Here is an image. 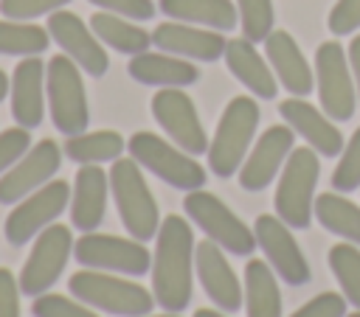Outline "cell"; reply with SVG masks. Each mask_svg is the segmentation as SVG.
<instances>
[{
    "label": "cell",
    "mask_w": 360,
    "mask_h": 317,
    "mask_svg": "<svg viewBox=\"0 0 360 317\" xmlns=\"http://www.w3.org/2000/svg\"><path fill=\"white\" fill-rule=\"evenodd\" d=\"M253 233H256L259 250L264 252V261L273 267V272L281 278V283H287V286L309 283L312 272H309L307 255L298 247L290 224H284L273 213H262L253 224Z\"/></svg>",
    "instance_id": "obj_14"
},
{
    "label": "cell",
    "mask_w": 360,
    "mask_h": 317,
    "mask_svg": "<svg viewBox=\"0 0 360 317\" xmlns=\"http://www.w3.org/2000/svg\"><path fill=\"white\" fill-rule=\"evenodd\" d=\"M152 45L163 53H172V56L188 59V62H217L225 53L228 39L222 36V31L169 20V22L155 25Z\"/></svg>",
    "instance_id": "obj_19"
},
{
    "label": "cell",
    "mask_w": 360,
    "mask_h": 317,
    "mask_svg": "<svg viewBox=\"0 0 360 317\" xmlns=\"http://www.w3.org/2000/svg\"><path fill=\"white\" fill-rule=\"evenodd\" d=\"M8 90H11V81H8V76H6V70H0V104L6 101V95H8Z\"/></svg>",
    "instance_id": "obj_43"
},
{
    "label": "cell",
    "mask_w": 360,
    "mask_h": 317,
    "mask_svg": "<svg viewBox=\"0 0 360 317\" xmlns=\"http://www.w3.org/2000/svg\"><path fill=\"white\" fill-rule=\"evenodd\" d=\"M242 309H245V317H281L278 275L273 272V267L267 261L250 258L245 264Z\"/></svg>",
    "instance_id": "obj_26"
},
{
    "label": "cell",
    "mask_w": 360,
    "mask_h": 317,
    "mask_svg": "<svg viewBox=\"0 0 360 317\" xmlns=\"http://www.w3.org/2000/svg\"><path fill=\"white\" fill-rule=\"evenodd\" d=\"M141 317H180V314H174V311H166V314H152V311H149V314H141Z\"/></svg>",
    "instance_id": "obj_45"
},
{
    "label": "cell",
    "mask_w": 360,
    "mask_h": 317,
    "mask_svg": "<svg viewBox=\"0 0 360 317\" xmlns=\"http://www.w3.org/2000/svg\"><path fill=\"white\" fill-rule=\"evenodd\" d=\"M11 118L22 129H37L45 118V65L37 56H22L11 73Z\"/></svg>",
    "instance_id": "obj_22"
},
{
    "label": "cell",
    "mask_w": 360,
    "mask_h": 317,
    "mask_svg": "<svg viewBox=\"0 0 360 317\" xmlns=\"http://www.w3.org/2000/svg\"><path fill=\"white\" fill-rule=\"evenodd\" d=\"M183 210L191 219V224L205 233V238H211L214 244H219L231 255L248 258L259 247L253 227H248L217 194H211L205 188L188 191L183 196Z\"/></svg>",
    "instance_id": "obj_8"
},
{
    "label": "cell",
    "mask_w": 360,
    "mask_h": 317,
    "mask_svg": "<svg viewBox=\"0 0 360 317\" xmlns=\"http://www.w3.org/2000/svg\"><path fill=\"white\" fill-rule=\"evenodd\" d=\"M231 76L245 87L250 90L253 98H262V101H273L278 95V79L267 62V56H262L256 50V42L239 36V39H228L225 45V53H222Z\"/></svg>",
    "instance_id": "obj_24"
},
{
    "label": "cell",
    "mask_w": 360,
    "mask_h": 317,
    "mask_svg": "<svg viewBox=\"0 0 360 317\" xmlns=\"http://www.w3.org/2000/svg\"><path fill=\"white\" fill-rule=\"evenodd\" d=\"M292 143H295V132H292L287 123H273V126H267V129L259 135V140L250 146V151H248L242 168L236 171L239 185H242L245 191H253V194H256V191H264V188L278 177V171L284 168L290 151L295 149Z\"/></svg>",
    "instance_id": "obj_17"
},
{
    "label": "cell",
    "mask_w": 360,
    "mask_h": 317,
    "mask_svg": "<svg viewBox=\"0 0 360 317\" xmlns=\"http://www.w3.org/2000/svg\"><path fill=\"white\" fill-rule=\"evenodd\" d=\"M332 188L340 194H352L360 188V126L340 151V160L332 171Z\"/></svg>",
    "instance_id": "obj_34"
},
{
    "label": "cell",
    "mask_w": 360,
    "mask_h": 317,
    "mask_svg": "<svg viewBox=\"0 0 360 317\" xmlns=\"http://www.w3.org/2000/svg\"><path fill=\"white\" fill-rule=\"evenodd\" d=\"M107 174H110V196L115 202L124 230L138 241L155 238L163 219H160L158 202L146 185L143 168L132 157H118Z\"/></svg>",
    "instance_id": "obj_4"
},
{
    "label": "cell",
    "mask_w": 360,
    "mask_h": 317,
    "mask_svg": "<svg viewBox=\"0 0 360 317\" xmlns=\"http://www.w3.org/2000/svg\"><path fill=\"white\" fill-rule=\"evenodd\" d=\"M127 151L129 157L149 174H155L158 180H163L166 185L177 188V191H197L205 185V168L194 160V154L183 151L180 146L169 143L166 137L155 135V132H135L127 140Z\"/></svg>",
    "instance_id": "obj_7"
},
{
    "label": "cell",
    "mask_w": 360,
    "mask_h": 317,
    "mask_svg": "<svg viewBox=\"0 0 360 317\" xmlns=\"http://www.w3.org/2000/svg\"><path fill=\"white\" fill-rule=\"evenodd\" d=\"M326 261H329V269H332L346 303L352 309H360V247L349 244V241H338V244H332Z\"/></svg>",
    "instance_id": "obj_32"
},
{
    "label": "cell",
    "mask_w": 360,
    "mask_h": 317,
    "mask_svg": "<svg viewBox=\"0 0 360 317\" xmlns=\"http://www.w3.org/2000/svg\"><path fill=\"white\" fill-rule=\"evenodd\" d=\"M127 73L146 87H188L200 79L194 62L163 53V50H143L129 59Z\"/></svg>",
    "instance_id": "obj_25"
},
{
    "label": "cell",
    "mask_w": 360,
    "mask_h": 317,
    "mask_svg": "<svg viewBox=\"0 0 360 317\" xmlns=\"http://www.w3.org/2000/svg\"><path fill=\"white\" fill-rule=\"evenodd\" d=\"M48 28L25 20H0V53L3 56H39L48 50Z\"/></svg>",
    "instance_id": "obj_31"
},
{
    "label": "cell",
    "mask_w": 360,
    "mask_h": 317,
    "mask_svg": "<svg viewBox=\"0 0 360 317\" xmlns=\"http://www.w3.org/2000/svg\"><path fill=\"white\" fill-rule=\"evenodd\" d=\"M191 317H228V311H219V309H197Z\"/></svg>",
    "instance_id": "obj_44"
},
{
    "label": "cell",
    "mask_w": 360,
    "mask_h": 317,
    "mask_svg": "<svg viewBox=\"0 0 360 317\" xmlns=\"http://www.w3.org/2000/svg\"><path fill=\"white\" fill-rule=\"evenodd\" d=\"M59 166H62V149L56 146V140L45 137V140L34 143L0 177V205H17L28 194H34L45 182H51L56 177Z\"/></svg>",
    "instance_id": "obj_16"
},
{
    "label": "cell",
    "mask_w": 360,
    "mask_h": 317,
    "mask_svg": "<svg viewBox=\"0 0 360 317\" xmlns=\"http://www.w3.org/2000/svg\"><path fill=\"white\" fill-rule=\"evenodd\" d=\"M70 0H0V14L6 20H37L42 14H53L65 8Z\"/></svg>",
    "instance_id": "obj_36"
},
{
    "label": "cell",
    "mask_w": 360,
    "mask_h": 317,
    "mask_svg": "<svg viewBox=\"0 0 360 317\" xmlns=\"http://www.w3.org/2000/svg\"><path fill=\"white\" fill-rule=\"evenodd\" d=\"M110 199V174L101 166H79L70 188V222L79 233H93L104 222Z\"/></svg>",
    "instance_id": "obj_23"
},
{
    "label": "cell",
    "mask_w": 360,
    "mask_h": 317,
    "mask_svg": "<svg viewBox=\"0 0 360 317\" xmlns=\"http://www.w3.org/2000/svg\"><path fill=\"white\" fill-rule=\"evenodd\" d=\"M278 112L284 118V123L304 137V143L309 149H315L321 157H340L343 151V135L340 129L335 126V121L318 109L315 104H309L307 98H298V95H290L278 104Z\"/></svg>",
    "instance_id": "obj_20"
},
{
    "label": "cell",
    "mask_w": 360,
    "mask_h": 317,
    "mask_svg": "<svg viewBox=\"0 0 360 317\" xmlns=\"http://www.w3.org/2000/svg\"><path fill=\"white\" fill-rule=\"evenodd\" d=\"M73 255L84 269L115 272L127 278H141L152 269V252L138 238H121L112 233H82L73 244Z\"/></svg>",
    "instance_id": "obj_9"
},
{
    "label": "cell",
    "mask_w": 360,
    "mask_h": 317,
    "mask_svg": "<svg viewBox=\"0 0 360 317\" xmlns=\"http://www.w3.org/2000/svg\"><path fill=\"white\" fill-rule=\"evenodd\" d=\"M158 8L177 22H191L214 31H233L239 22V11L233 0H160Z\"/></svg>",
    "instance_id": "obj_27"
},
{
    "label": "cell",
    "mask_w": 360,
    "mask_h": 317,
    "mask_svg": "<svg viewBox=\"0 0 360 317\" xmlns=\"http://www.w3.org/2000/svg\"><path fill=\"white\" fill-rule=\"evenodd\" d=\"M31 311H34V317H98L82 300L65 297V295H53V292H45V295L34 297Z\"/></svg>",
    "instance_id": "obj_35"
},
{
    "label": "cell",
    "mask_w": 360,
    "mask_h": 317,
    "mask_svg": "<svg viewBox=\"0 0 360 317\" xmlns=\"http://www.w3.org/2000/svg\"><path fill=\"white\" fill-rule=\"evenodd\" d=\"M31 149V129L11 126L0 132V177Z\"/></svg>",
    "instance_id": "obj_37"
},
{
    "label": "cell",
    "mask_w": 360,
    "mask_h": 317,
    "mask_svg": "<svg viewBox=\"0 0 360 317\" xmlns=\"http://www.w3.org/2000/svg\"><path fill=\"white\" fill-rule=\"evenodd\" d=\"M20 281L0 267V317H20Z\"/></svg>",
    "instance_id": "obj_41"
},
{
    "label": "cell",
    "mask_w": 360,
    "mask_h": 317,
    "mask_svg": "<svg viewBox=\"0 0 360 317\" xmlns=\"http://www.w3.org/2000/svg\"><path fill=\"white\" fill-rule=\"evenodd\" d=\"M194 247L197 238L191 233L188 219L169 213L155 236V252H152V295L158 309L180 314L191 306L194 292Z\"/></svg>",
    "instance_id": "obj_1"
},
{
    "label": "cell",
    "mask_w": 360,
    "mask_h": 317,
    "mask_svg": "<svg viewBox=\"0 0 360 317\" xmlns=\"http://www.w3.org/2000/svg\"><path fill=\"white\" fill-rule=\"evenodd\" d=\"M259 101L253 95H236L228 101V107L222 109L219 115V123L214 129V137L208 140V168L214 171V177L219 180H228L233 177L250 146H253V137H256V129H259Z\"/></svg>",
    "instance_id": "obj_2"
},
{
    "label": "cell",
    "mask_w": 360,
    "mask_h": 317,
    "mask_svg": "<svg viewBox=\"0 0 360 317\" xmlns=\"http://www.w3.org/2000/svg\"><path fill=\"white\" fill-rule=\"evenodd\" d=\"M346 56H349V67H352V79H354V90H357V101H360V34L352 36Z\"/></svg>",
    "instance_id": "obj_42"
},
{
    "label": "cell",
    "mask_w": 360,
    "mask_h": 317,
    "mask_svg": "<svg viewBox=\"0 0 360 317\" xmlns=\"http://www.w3.org/2000/svg\"><path fill=\"white\" fill-rule=\"evenodd\" d=\"M194 275L205 297L214 303V309L228 311V314L242 309V283L228 261V252L211 238L197 241L194 247Z\"/></svg>",
    "instance_id": "obj_18"
},
{
    "label": "cell",
    "mask_w": 360,
    "mask_h": 317,
    "mask_svg": "<svg viewBox=\"0 0 360 317\" xmlns=\"http://www.w3.org/2000/svg\"><path fill=\"white\" fill-rule=\"evenodd\" d=\"M264 56H267V62H270L278 84L290 95L307 98L315 90V67H309L304 50L292 39V34L273 28L270 36L264 39Z\"/></svg>",
    "instance_id": "obj_21"
},
{
    "label": "cell",
    "mask_w": 360,
    "mask_h": 317,
    "mask_svg": "<svg viewBox=\"0 0 360 317\" xmlns=\"http://www.w3.org/2000/svg\"><path fill=\"white\" fill-rule=\"evenodd\" d=\"M45 98H48V112L65 137L87 132L90 123V109H87V93L82 81V67L59 53L51 56L45 65Z\"/></svg>",
    "instance_id": "obj_6"
},
{
    "label": "cell",
    "mask_w": 360,
    "mask_h": 317,
    "mask_svg": "<svg viewBox=\"0 0 360 317\" xmlns=\"http://www.w3.org/2000/svg\"><path fill=\"white\" fill-rule=\"evenodd\" d=\"M90 28L101 39V45H107L118 53H127V56H138V53L149 50V45H152V34L146 28H141L135 20H127L121 14L96 11L90 17Z\"/></svg>",
    "instance_id": "obj_28"
},
{
    "label": "cell",
    "mask_w": 360,
    "mask_h": 317,
    "mask_svg": "<svg viewBox=\"0 0 360 317\" xmlns=\"http://www.w3.org/2000/svg\"><path fill=\"white\" fill-rule=\"evenodd\" d=\"M70 208V182L65 180H51L25 199H20L11 213L3 222V236L8 244L22 247L34 241L48 224H53L62 210Z\"/></svg>",
    "instance_id": "obj_11"
},
{
    "label": "cell",
    "mask_w": 360,
    "mask_h": 317,
    "mask_svg": "<svg viewBox=\"0 0 360 317\" xmlns=\"http://www.w3.org/2000/svg\"><path fill=\"white\" fill-rule=\"evenodd\" d=\"M73 230L68 224H48L37 238L34 247L17 275L20 281V292L25 297H39L45 292H51V286L59 281V275L65 272V264L73 252Z\"/></svg>",
    "instance_id": "obj_10"
},
{
    "label": "cell",
    "mask_w": 360,
    "mask_h": 317,
    "mask_svg": "<svg viewBox=\"0 0 360 317\" xmlns=\"http://www.w3.org/2000/svg\"><path fill=\"white\" fill-rule=\"evenodd\" d=\"M152 115L158 126L169 135L174 146H180L188 154H205L208 151V135L200 121V112L191 101V95L183 87H160L152 95Z\"/></svg>",
    "instance_id": "obj_13"
},
{
    "label": "cell",
    "mask_w": 360,
    "mask_h": 317,
    "mask_svg": "<svg viewBox=\"0 0 360 317\" xmlns=\"http://www.w3.org/2000/svg\"><path fill=\"white\" fill-rule=\"evenodd\" d=\"M68 289L76 300L90 309H101L115 317H141L149 314L158 303L152 289L127 281V275L101 272V269H79L68 278Z\"/></svg>",
    "instance_id": "obj_3"
},
{
    "label": "cell",
    "mask_w": 360,
    "mask_h": 317,
    "mask_svg": "<svg viewBox=\"0 0 360 317\" xmlns=\"http://www.w3.org/2000/svg\"><path fill=\"white\" fill-rule=\"evenodd\" d=\"M326 25L335 36H349L360 28V0H338L326 17Z\"/></svg>",
    "instance_id": "obj_39"
},
{
    "label": "cell",
    "mask_w": 360,
    "mask_h": 317,
    "mask_svg": "<svg viewBox=\"0 0 360 317\" xmlns=\"http://www.w3.org/2000/svg\"><path fill=\"white\" fill-rule=\"evenodd\" d=\"M48 34L51 39L62 48L65 56H70L82 73L93 76V79H101L107 70H110V56L101 45V39L93 34L90 22H84L79 14L68 11V8H59L53 14H48Z\"/></svg>",
    "instance_id": "obj_15"
},
{
    "label": "cell",
    "mask_w": 360,
    "mask_h": 317,
    "mask_svg": "<svg viewBox=\"0 0 360 317\" xmlns=\"http://www.w3.org/2000/svg\"><path fill=\"white\" fill-rule=\"evenodd\" d=\"M321 177V154L309 146L292 149L273 196L276 216L292 230H307L315 219V185Z\"/></svg>",
    "instance_id": "obj_5"
},
{
    "label": "cell",
    "mask_w": 360,
    "mask_h": 317,
    "mask_svg": "<svg viewBox=\"0 0 360 317\" xmlns=\"http://www.w3.org/2000/svg\"><path fill=\"white\" fill-rule=\"evenodd\" d=\"M312 213L326 233L360 247V205L346 199L340 191H329V194L315 196Z\"/></svg>",
    "instance_id": "obj_29"
},
{
    "label": "cell",
    "mask_w": 360,
    "mask_h": 317,
    "mask_svg": "<svg viewBox=\"0 0 360 317\" xmlns=\"http://www.w3.org/2000/svg\"><path fill=\"white\" fill-rule=\"evenodd\" d=\"M346 297L340 292H321L295 309L290 317H346Z\"/></svg>",
    "instance_id": "obj_38"
},
{
    "label": "cell",
    "mask_w": 360,
    "mask_h": 317,
    "mask_svg": "<svg viewBox=\"0 0 360 317\" xmlns=\"http://www.w3.org/2000/svg\"><path fill=\"white\" fill-rule=\"evenodd\" d=\"M346 317H360V309H357V311H352V314H346Z\"/></svg>",
    "instance_id": "obj_46"
},
{
    "label": "cell",
    "mask_w": 360,
    "mask_h": 317,
    "mask_svg": "<svg viewBox=\"0 0 360 317\" xmlns=\"http://www.w3.org/2000/svg\"><path fill=\"white\" fill-rule=\"evenodd\" d=\"M65 157L73 160L76 166H101V163H115L124 154V137L115 129H96V132H82L70 135L62 146Z\"/></svg>",
    "instance_id": "obj_30"
},
{
    "label": "cell",
    "mask_w": 360,
    "mask_h": 317,
    "mask_svg": "<svg viewBox=\"0 0 360 317\" xmlns=\"http://www.w3.org/2000/svg\"><path fill=\"white\" fill-rule=\"evenodd\" d=\"M242 36L250 42H264L276 25L273 0H236Z\"/></svg>",
    "instance_id": "obj_33"
},
{
    "label": "cell",
    "mask_w": 360,
    "mask_h": 317,
    "mask_svg": "<svg viewBox=\"0 0 360 317\" xmlns=\"http://www.w3.org/2000/svg\"><path fill=\"white\" fill-rule=\"evenodd\" d=\"M315 90L321 109L332 121H349L357 109V90L349 67L346 48L335 39L318 45L315 50Z\"/></svg>",
    "instance_id": "obj_12"
},
{
    "label": "cell",
    "mask_w": 360,
    "mask_h": 317,
    "mask_svg": "<svg viewBox=\"0 0 360 317\" xmlns=\"http://www.w3.org/2000/svg\"><path fill=\"white\" fill-rule=\"evenodd\" d=\"M93 3L98 11H110V14H121L127 20H149L155 14V3L152 0H87Z\"/></svg>",
    "instance_id": "obj_40"
}]
</instances>
